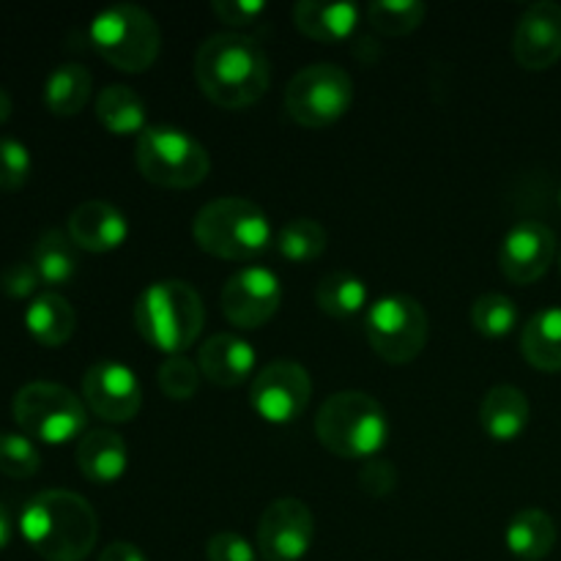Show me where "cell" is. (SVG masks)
I'll return each instance as SVG.
<instances>
[{
  "mask_svg": "<svg viewBox=\"0 0 561 561\" xmlns=\"http://www.w3.org/2000/svg\"><path fill=\"white\" fill-rule=\"evenodd\" d=\"M135 329L153 351L184 356L201 337L206 307L201 294L184 279H157L135 301Z\"/></svg>",
  "mask_w": 561,
  "mask_h": 561,
  "instance_id": "obj_3",
  "label": "cell"
},
{
  "mask_svg": "<svg viewBox=\"0 0 561 561\" xmlns=\"http://www.w3.org/2000/svg\"><path fill=\"white\" fill-rule=\"evenodd\" d=\"M82 400L99 420L124 425L135 420L142 409L140 378L124 362H96L82 376Z\"/></svg>",
  "mask_w": 561,
  "mask_h": 561,
  "instance_id": "obj_14",
  "label": "cell"
},
{
  "mask_svg": "<svg viewBox=\"0 0 561 561\" xmlns=\"http://www.w3.org/2000/svg\"><path fill=\"white\" fill-rule=\"evenodd\" d=\"M283 104L294 124L327 129L354 104V77L337 64H310L290 77Z\"/></svg>",
  "mask_w": 561,
  "mask_h": 561,
  "instance_id": "obj_9",
  "label": "cell"
},
{
  "mask_svg": "<svg viewBox=\"0 0 561 561\" xmlns=\"http://www.w3.org/2000/svg\"><path fill=\"white\" fill-rule=\"evenodd\" d=\"M329 233L318 219L296 217L279 228L274 247L288 263H312L327 252Z\"/></svg>",
  "mask_w": 561,
  "mask_h": 561,
  "instance_id": "obj_29",
  "label": "cell"
},
{
  "mask_svg": "<svg viewBox=\"0 0 561 561\" xmlns=\"http://www.w3.org/2000/svg\"><path fill=\"white\" fill-rule=\"evenodd\" d=\"M367 22L383 36H409L425 22L427 5L422 0H376L367 5Z\"/></svg>",
  "mask_w": 561,
  "mask_h": 561,
  "instance_id": "obj_31",
  "label": "cell"
},
{
  "mask_svg": "<svg viewBox=\"0 0 561 561\" xmlns=\"http://www.w3.org/2000/svg\"><path fill=\"white\" fill-rule=\"evenodd\" d=\"M362 22V9L356 3H321V0H299L294 5L296 31L318 44H343L356 33Z\"/></svg>",
  "mask_w": 561,
  "mask_h": 561,
  "instance_id": "obj_21",
  "label": "cell"
},
{
  "mask_svg": "<svg viewBox=\"0 0 561 561\" xmlns=\"http://www.w3.org/2000/svg\"><path fill=\"white\" fill-rule=\"evenodd\" d=\"M513 55L526 71H546L561 58V5L553 0H537L513 33Z\"/></svg>",
  "mask_w": 561,
  "mask_h": 561,
  "instance_id": "obj_16",
  "label": "cell"
},
{
  "mask_svg": "<svg viewBox=\"0 0 561 561\" xmlns=\"http://www.w3.org/2000/svg\"><path fill=\"white\" fill-rule=\"evenodd\" d=\"M257 548L236 531H217L206 546L208 561H257Z\"/></svg>",
  "mask_w": 561,
  "mask_h": 561,
  "instance_id": "obj_36",
  "label": "cell"
},
{
  "mask_svg": "<svg viewBox=\"0 0 561 561\" xmlns=\"http://www.w3.org/2000/svg\"><path fill=\"white\" fill-rule=\"evenodd\" d=\"M11 118V96L0 88V126Z\"/></svg>",
  "mask_w": 561,
  "mask_h": 561,
  "instance_id": "obj_41",
  "label": "cell"
},
{
  "mask_svg": "<svg viewBox=\"0 0 561 561\" xmlns=\"http://www.w3.org/2000/svg\"><path fill=\"white\" fill-rule=\"evenodd\" d=\"M66 233L75 241L77 250L102 255V252L121 250L126 244V239H129V219L113 203L85 201L69 214Z\"/></svg>",
  "mask_w": 561,
  "mask_h": 561,
  "instance_id": "obj_17",
  "label": "cell"
},
{
  "mask_svg": "<svg viewBox=\"0 0 561 561\" xmlns=\"http://www.w3.org/2000/svg\"><path fill=\"white\" fill-rule=\"evenodd\" d=\"M310 400L312 378L299 362H268L252 378L250 405L268 425H294L307 411Z\"/></svg>",
  "mask_w": 561,
  "mask_h": 561,
  "instance_id": "obj_11",
  "label": "cell"
},
{
  "mask_svg": "<svg viewBox=\"0 0 561 561\" xmlns=\"http://www.w3.org/2000/svg\"><path fill=\"white\" fill-rule=\"evenodd\" d=\"M77 469L93 485H115L129 471V447L115 431H88L77 442Z\"/></svg>",
  "mask_w": 561,
  "mask_h": 561,
  "instance_id": "obj_20",
  "label": "cell"
},
{
  "mask_svg": "<svg viewBox=\"0 0 561 561\" xmlns=\"http://www.w3.org/2000/svg\"><path fill=\"white\" fill-rule=\"evenodd\" d=\"M25 329L44 348H60L75 337L77 312L69 305V299H64L55 290H47L27 305Z\"/></svg>",
  "mask_w": 561,
  "mask_h": 561,
  "instance_id": "obj_22",
  "label": "cell"
},
{
  "mask_svg": "<svg viewBox=\"0 0 561 561\" xmlns=\"http://www.w3.org/2000/svg\"><path fill=\"white\" fill-rule=\"evenodd\" d=\"M33 170L31 151L14 137H0V192H16L27 184Z\"/></svg>",
  "mask_w": 561,
  "mask_h": 561,
  "instance_id": "obj_34",
  "label": "cell"
},
{
  "mask_svg": "<svg viewBox=\"0 0 561 561\" xmlns=\"http://www.w3.org/2000/svg\"><path fill=\"white\" fill-rule=\"evenodd\" d=\"M316 301L329 318H356L359 312L367 310V301H370V290L362 277L351 272H332L318 283L316 288Z\"/></svg>",
  "mask_w": 561,
  "mask_h": 561,
  "instance_id": "obj_28",
  "label": "cell"
},
{
  "mask_svg": "<svg viewBox=\"0 0 561 561\" xmlns=\"http://www.w3.org/2000/svg\"><path fill=\"white\" fill-rule=\"evenodd\" d=\"M96 118L115 137H140L148 129L146 102L140 93L121 82L102 88L96 96Z\"/></svg>",
  "mask_w": 561,
  "mask_h": 561,
  "instance_id": "obj_24",
  "label": "cell"
},
{
  "mask_svg": "<svg viewBox=\"0 0 561 561\" xmlns=\"http://www.w3.org/2000/svg\"><path fill=\"white\" fill-rule=\"evenodd\" d=\"M559 208H561V186H559Z\"/></svg>",
  "mask_w": 561,
  "mask_h": 561,
  "instance_id": "obj_42",
  "label": "cell"
},
{
  "mask_svg": "<svg viewBox=\"0 0 561 561\" xmlns=\"http://www.w3.org/2000/svg\"><path fill=\"white\" fill-rule=\"evenodd\" d=\"M99 561H148L146 553L135 546V542H110L102 551Z\"/></svg>",
  "mask_w": 561,
  "mask_h": 561,
  "instance_id": "obj_39",
  "label": "cell"
},
{
  "mask_svg": "<svg viewBox=\"0 0 561 561\" xmlns=\"http://www.w3.org/2000/svg\"><path fill=\"white\" fill-rule=\"evenodd\" d=\"M197 367L203 378L214 387L233 389L241 387L247 378L255 373L257 354L250 340L239 337L233 332L211 334L197 351Z\"/></svg>",
  "mask_w": 561,
  "mask_h": 561,
  "instance_id": "obj_18",
  "label": "cell"
},
{
  "mask_svg": "<svg viewBox=\"0 0 561 561\" xmlns=\"http://www.w3.org/2000/svg\"><path fill=\"white\" fill-rule=\"evenodd\" d=\"M255 548L263 561H301L316 540V518L301 499H274L257 520Z\"/></svg>",
  "mask_w": 561,
  "mask_h": 561,
  "instance_id": "obj_12",
  "label": "cell"
},
{
  "mask_svg": "<svg viewBox=\"0 0 561 561\" xmlns=\"http://www.w3.org/2000/svg\"><path fill=\"white\" fill-rule=\"evenodd\" d=\"M359 488L373 499H387L398 488V469L387 458H370L359 469Z\"/></svg>",
  "mask_w": 561,
  "mask_h": 561,
  "instance_id": "obj_35",
  "label": "cell"
},
{
  "mask_svg": "<svg viewBox=\"0 0 561 561\" xmlns=\"http://www.w3.org/2000/svg\"><path fill=\"white\" fill-rule=\"evenodd\" d=\"M88 38L99 58L124 75L151 69L162 49V31L151 11L135 3H118L99 11L88 25Z\"/></svg>",
  "mask_w": 561,
  "mask_h": 561,
  "instance_id": "obj_6",
  "label": "cell"
},
{
  "mask_svg": "<svg viewBox=\"0 0 561 561\" xmlns=\"http://www.w3.org/2000/svg\"><path fill=\"white\" fill-rule=\"evenodd\" d=\"M20 531L44 561H85L99 540V518L75 491H42L25 504Z\"/></svg>",
  "mask_w": 561,
  "mask_h": 561,
  "instance_id": "obj_2",
  "label": "cell"
},
{
  "mask_svg": "<svg viewBox=\"0 0 561 561\" xmlns=\"http://www.w3.org/2000/svg\"><path fill=\"white\" fill-rule=\"evenodd\" d=\"M553 257H557V233L537 219H520L499 244V268L513 285H531L546 277Z\"/></svg>",
  "mask_w": 561,
  "mask_h": 561,
  "instance_id": "obj_15",
  "label": "cell"
},
{
  "mask_svg": "<svg viewBox=\"0 0 561 561\" xmlns=\"http://www.w3.org/2000/svg\"><path fill=\"white\" fill-rule=\"evenodd\" d=\"M14 420L20 431L27 438H36L42 444H60L80 442L85 436L88 414L85 400L75 394L71 389L60 387L53 381H33L25 383L20 392L14 394Z\"/></svg>",
  "mask_w": 561,
  "mask_h": 561,
  "instance_id": "obj_8",
  "label": "cell"
},
{
  "mask_svg": "<svg viewBox=\"0 0 561 561\" xmlns=\"http://www.w3.org/2000/svg\"><path fill=\"white\" fill-rule=\"evenodd\" d=\"M389 414L373 394L359 389L334 392L316 414V436L327 453L343 460H370L389 444Z\"/></svg>",
  "mask_w": 561,
  "mask_h": 561,
  "instance_id": "obj_4",
  "label": "cell"
},
{
  "mask_svg": "<svg viewBox=\"0 0 561 561\" xmlns=\"http://www.w3.org/2000/svg\"><path fill=\"white\" fill-rule=\"evenodd\" d=\"M559 268H561V252H559Z\"/></svg>",
  "mask_w": 561,
  "mask_h": 561,
  "instance_id": "obj_43",
  "label": "cell"
},
{
  "mask_svg": "<svg viewBox=\"0 0 561 561\" xmlns=\"http://www.w3.org/2000/svg\"><path fill=\"white\" fill-rule=\"evenodd\" d=\"M365 334L370 348L389 365H409L425 351L431 321L414 296L389 294L373 301L365 312Z\"/></svg>",
  "mask_w": 561,
  "mask_h": 561,
  "instance_id": "obj_10",
  "label": "cell"
},
{
  "mask_svg": "<svg viewBox=\"0 0 561 561\" xmlns=\"http://www.w3.org/2000/svg\"><path fill=\"white\" fill-rule=\"evenodd\" d=\"M201 367L186 359V356H168L157 373L159 389H162L164 398L179 400V403L195 398L197 389H201Z\"/></svg>",
  "mask_w": 561,
  "mask_h": 561,
  "instance_id": "obj_33",
  "label": "cell"
},
{
  "mask_svg": "<svg viewBox=\"0 0 561 561\" xmlns=\"http://www.w3.org/2000/svg\"><path fill=\"white\" fill-rule=\"evenodd\" d=\"M520 354L535 370L561 373V307H546L526 321Z\"/></svg>",
  "mask_w": 561,
  "mask_h": 561,
  "instance_id": "obj_25",
  "label": "cell"
},
{
  "mask_svg": "<svg viewBox=\"0 0 561 561\" xmlns=\"http://www.w3.org/2000/svg\"><path fill=\"white\" fill-rule=\"evenodd\" d=\"M520 312L510 296L504 294H482L471 305V327L477 334L488 340H502L518 329Z\"/></svg>",
  "mask_w": 561,
  "mask_h": 561,
  "instance_id": "obj_30",
  "label": "cell"
},
{
  "mask_svg": "<svg viewBox=\"0 0 561 561\" xmlns=\"http://www.w3.org/2000/svg\"><path fill=\"white\" fill-rule=\"evenodd\" d=\"M195 80L203 96L222 110L252 107L272 85V64L244 33H214L195 53Z\"/></svg>",
  "mask_w": 561,
  "mask_h": 561,
  "instance_id": "obj_1",
  "label": "cell"
},
{
  "mask_svg": "<svg viewBox=\"0 0 561 561\" xmlns=\"http://www.w3.org/2000/svg\"><path fill=\"white\" fill-rule=\"evenodd\" d=\"M93 77L80 64H60L44 82V107L58 118H75L91 99Z\"/></svg>",
  "mask_w": 561,
  "mask_h": 561,
  "instance_id": "obj_26",
  "label": "cell"
},
{
  "mask_svg": "<svg viewBox=\"0 0 561 561\" xmlns=\"http://www.w3.org/2000/svg\"><path fill=\"white\" fill-rule=\"evenodd\" d=\"M283 283L266 266H244L225 283L219 305L236 329H261L283 307Z\"/></svg>",
  "mask_w": 561,
  "mask_h": 561,
  "instance_id": "obj_13",
  "label": "cell"
},
{
  "mask_svg": "<svg viewBox=\"0 0 561 561\" xmlns=\"http://www.w3.org/2000/svg\"><path fill=\"white\" fill-rule=\"evenodd\" d=\"M559 529L557 520L546 513V510H520L510 518L507 529H504V542H507L510 553L520 561H542L551 557L557 548Z\"/></svg>",
  "mask_w": 561,
  "mask_h": 561,
  "instance_id": "obj_23",
  "label": "cell"
},
{
  "mask_svg": "<svg viewBox=\"0 0 561 561\" xmlns=\"http://www.w3.org/2000/svg\"><path fill=\"white\" fill-rule=\"evenodd\" d=\"M135 162L142 179L162 190H195L211 173L206 146L190 131L168 124L148 126L137 137Z\"/></svg>",
  "mask_w": 561,
  "mask_h": 561,
  "instance_id": "obj_7",
  "label": "cell"
},
{
  "mask_svg": "<svg viewBox=\"0 0 561 561\" xmlns=\"http://www.w3.org/2000/svg\"><path fill=\"white\" fill-rule=\"evenodd\" d=\"M531 405L515 383H496L480 403V427L496 444H513L529 427Z\"/></svg>",
  "mask_w": 561,
  "mask_h": 561,
  "instance_id": "obj_19",
  "label": "cell"
},
{
  "mask_svg": "<svg viewBox=\"0 0 561 561\" xmlns=\"http://www.w3.org/2000/svg\"><path fill=\"white\" fill-rule=\"evenodd\" d=\"M31 263L36 266L42 285H47V288H64V285H69L77 277V268H80L75 241L69 239V233L58 228L44 230L38 236Z\"/></svg>",
  "mask_w": 561,
  "mask_h": 561,
  "instance_id": "obj_27",
  "label": "cell"
},
{
  "mask_svg": "<svg viewBox=\"0 0 561 561\" xmlns=\"http://www.w3.org/2000/svg\"><path fill=\"white\" fill-rule=\"evenodd\" d=\"M11 535H14V524H11V513L0 504V551L11 542Z\"/></svg>",
  "mask_w": 561,
  "mask_h": 561,
  "instance_id": "obj_40",
  "label": "cell"
},
{
  "mask_svg": "<svg viewBox=\"0 0 561 561\" xmlns=\"http://www.w3.org/2000/svg\"><path fill=\"white\" fill-rule=\"evenodd\" d=\"M42 469V453L25 433H0V474L31 480Z\"/></svg>",
  "mask_w": 561,
  "mask_h": 561,
  "instance_id": "obj_32",
  "label": "cell"
},
{
  "mask_svg": "<svg viewBox=\"0 0 561 561\" xmlns=\"http://www.w3.org/2000/svg\"><path fill=\"white\" fill-rule=\"evenodd\" d=\"M211 11L228 27H250L266 14V3L263 0H214Z\"/></svg>",
  "mask_w": 561,
  "mask_h": 561,
  "instance_id": "obj_37",
  "label": "cell"
},
{
  "mask_svg": "<svg viewBox=\"0 0 561 561\" xmlns=\"http://www.w3.org/2000/svg\"><path fill=\"white\" fill-rule=\"evenodd\" d=\"M38 285H42V277H38L36 266L27 261L11 263L0 272V290L11 299H27V296L36 294Z\"/></svg>",
  "mask_w": 561,
  "mask_h": 561,
  "instance_id": "obj_38",
  "label": "cell"
},
{
  "mask_svg": "<svg viewBox=\"0 0 561 561\" xmlns=\"http://www.w3.org/2000/svg\"><path fill=\"white\" fill-rule=\"evenodd\" d=\"M192 236L203 252L222 261L247 263L272 250V219L247 197H217L192 219Z\"/></svg>",
  "mask_w": 561,
  "mask_h": 561,
  "instance_id": "obj_5",
  "label": "cell"
}]
</instances>
